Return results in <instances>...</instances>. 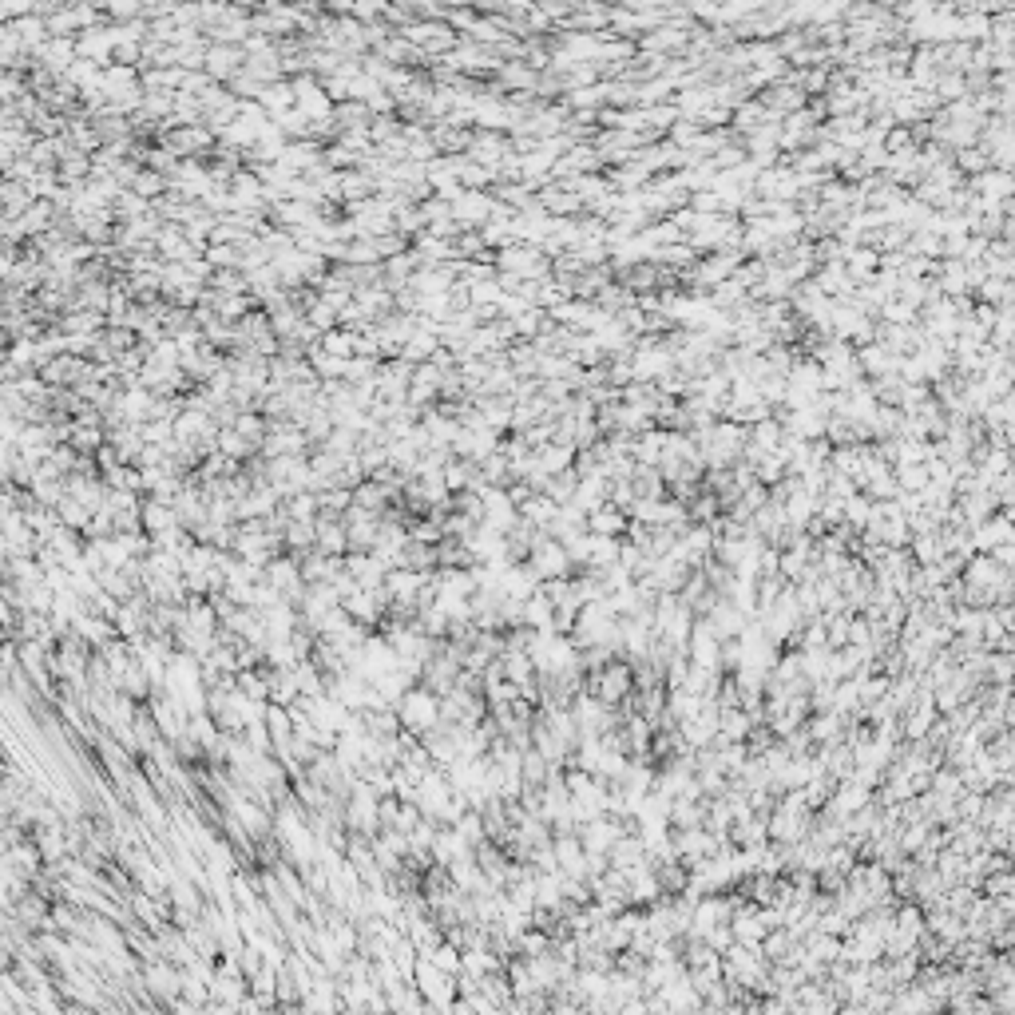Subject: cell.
I'll use <instances>...</instances> for the list:
<instances>
[{
  "instance_id": "1",
  "label": "cell",
  "mask_w": 1015,
  "mask_h": 1015,
  "mask_svg": "<svg viewBox=\"0 0 1015 1015\" xmlns=\"http://www.w3.org/2000/svg\"><path fill=\"white\" fill-rule=\"evenodd\" d=\"M583 690H587L591 698H599L603 706L619 710V706L635 694V671H631V663H627V659H611L607 667H599V671H587V675H583Z\"/></svg>"
},
{
  "instance_id": "2",
  "label": "cell",
  "mask_w": 1015,
  "mask_h": 1015,
  "mask_svg": "<svg viewBox=\"0 0 1015 1015\" xmlns=\"http://www.w3.org/2000/svg\"><path fill=\"white\" fill-rule=\"evenodd\" d=\"M397 722H401V730H413V738H421V734H429V730H437L441 726V698L433 694V690H405L401 698H397Z\"/></svg>"
},
{
  "instance_id": "3",
  "label": "cell",
  "mask_w": 1015,
  "mask_h": 1015,
  "mask_svg": "<svg viewBox=\"0 0 1015 1015\" xmlns=\"http://www.w3.org/2000/svg\"><path fill=\"white\" fill-rule=\"evenodd\" d=\"M528 571L540 579V583H552V579H571L575 575V567H571V556H567V548L560 540H552V536H544L532 552H528Z\"/></svg>"
},
{
  "instance_id": "4",
  "label": "cell",
  "mask_w": 1015,
  "mask_h": 1015,
  "mask_svg": "<svg viewBox=\"0 0 1015 1015\" xmlns=\"http://www.w3.org/2000/svg\"><path fill=\"white\" fill-rule=\"evenodd\" d=\"M627 516L619 512V508H611V504H603V508H595V512H587V536H603V540H623V532H627Z\"/></svg>"
},
{
  "instance_id": "5",
  "label": "cell",
  "mask_w": 1015,
  "mask_h": 1015,
  "mask_svg": "<svg viewBox=\"0 0 1015 1015\" xmlns=\"http://www.w3.org/2000/svg\"><path fill=\"white\" fill-rule=\"evenodd\" d=\"M607 865H611V869H619V873H631V869L647 865V849H643V841H639L635 833H623V837L611 845Z\"/></svg>"
}]
</instances>
